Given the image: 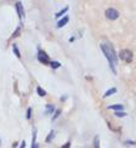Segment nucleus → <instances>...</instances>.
<instances>
[{
	"instance_id": "nucleus-1",
	"label": "nucleus",
	"mask_w": 136,
	"mask_h": 148,
	"mask_svg": "<svg viewBox=\"0 0 136 148\" xmlns=\"http://www.w3.org/2000/svg\"><path fill=\"white\" fill-rule=\"evenodd\" d=\"M100 50L103 51V54L108 60V64L111 69V71L114 73H116V64H118V55L115 52L114 46L110 42H101L100 44Z\"/></svg>"
},
{
	"instance_id": "nucleus-2",
	"label": "nucleus",
	"mask_w": 136,
	"mask_h": 148,
	"mask_svg": "<svg viewBox=\"0 0 136 148\" xmlns=\"http://www.w3.org/2000/svg\"><path fill=\"white\" fill-rule=\"evenodd\" d=\"M119 57H120V60L124 61V62L130 64L131 61H133V59H134V54H133V51L127 50V49H124V50L120 51V54H119Z\"/></svg>"
},
{
	"instance_id": "nucleus-3",
	"label": "nucleus",
	"mask_w": 136,
	"mask_h": 148,
	"mask_svg": "<svg viewBox=\"0 0 136 148\" xmlns=\"http://www.w3.org/2000/svg\"><path fill=\"white\" fill-rule=\"evenodd\" d=\"M119 11L116 9H114V8H110V9H108L105 11V16L108 20H111V21H114V20H116L119 18Z\"/></svg>"
},
{
	"instance_id": "nucleus-4",
	"label": "nucleus",
	"mask_w": 136,
	"mask_h": 148,
	"mask_svg": "<svg viewBox=\"0 0 136 148\" xmlns=\"http://www.w3.org/2000/svg\"><path fill=\"white\" fill-rule=\"evenodd\" d=\"M37 59H39L40 62H42L45 65H48L49 64V57H48V55L45 51H42V50L39 51V54H37Z\"/></svg>"
},
{
	"instance_id": "nucleus-5",
	"label": "nucleus",
	"mask_w": 136,
	"mask_h": 148,
	"mask_svg": "<svg viewBox=\"0 0 136 148\" xmlns=\"http://www.w3.org/2000/svg\"><path fill=\"white\" fill-rule=\"evenodd\" d=\"M16 10H18V15L20 19H22L25 16V13H24V6H22V3L21 1H16Z\"/></svg>"
},
{
	"instance_id": "nucleus-6",
	"label": "nucleus",
	"mask_w": 136,
	"mask_h": 148,
	"mask_svg": "<svg viewBox=\"0 0 136 148\" xmlns=\"http://www.w3.org/2000/svg\"><path fill=\"white\" fill-rule=\"evenodd\" d=\"M69 21V16H67V15H64L62 19H60L58 21H57V27L58 29H61V27H63V26H66L67 25V23Z\"/></svg>"
},
{
	"instance_id": "nucleus-7",
	"label": "nucleus",
	"mask_w": 136,
	"mask_h": 148,
	"mask_svg": "<svg viewBox=\"0 0 136 148\" xmlns=\"http://www.w3.org/2000/svg\"><path fill=\"white\" fill-rule=\"evenodd\" d=\"M108 108L109 110H113V111H116V112H122L125 107H124V105L118 103V105H110V106H108Z\"/></svg>"
},
{
	"instance_id": "nucleus-8",
	"label": "nucleus",
	"mask_w": 136,
	"mask_h": 148,
	"mask_svg": "<svg viewBox=\"0 0 136 148\" xmlns=\"http://www.w3.org/2000/svg\"><path fill=\"white\" fill-rule=\"evenodd\" d=\"M55 111H56V107L53 105H51V103L46 105V108H45V113H46V114H52Z\"/></svg>"
},
{
	"instance_id": "nucleus-9",
	"label": "nucleus",
	"mask_w": 136,
	"mask_h": 148,
	"mask_svg": "<svg viewBox=\"0 0 136 148\" xmlns=\"http://www.w3.org/2000/svg\"><path fill=\"white\" fill-rule=\"evenodd\" d=\"M55 136H56V132H55V131H51V132L47 134V137H46V142L51 143L53 141V138H55Z\"/></svg>"
},
{
	"instance_id": "nucleus-10",
	"label": "nucleus",
	"mask_w": 136,
	"mask_h": 148,
	"mask_svg": "<svg viewBox=\"0 0 136 148\" xmlns=\"http://www.w3.org/2000/svg\"><path fill=\"white\" fill-rule=\"evenodd\" d=\"M116 91H118V90L115 88V87H111V88H109L108 91H106V92L104 93V97H109V96H111V95L116 93Z\"/></svg>"
},
{
	"instance_id": "nucleus-11",
	"label": "nucleus",
	"mask_w": 136,
	"mask_h": 148,
	"mask_svg": "<svg viewBox=\"0 0 136 148\" xmlns=\"http://www.w3.org/2000/svg\"><path fill=\"white\" fill-rule=\"evenodd\" d=\"M67 11H68V6H66V8H63V9L60 11V13H57V14H56V18H57V19H60L61 16H63L66 13H67Z\"/></svg>"
},
{
	"instance_id": "nucleus-12",
	"label": "nucleus",
	"mask_w": 136,
	"mask_h": 148,
	"mask_svg": "<svg viewBox=\"0 0 136 148\" xmlns=\"http://www.w3.org/2000/svg\"><path fill=\"white\" fill-rule=\"evenodd\" d=\"M49 65H51V67L53 70H57L58 67H61V62H58V61H51L49 62Z\"/></svg>"
},
{
	"instance_id": "nucleus-13",
	"label": "nucleus",
	"mask_w": 136,
	"mask_h": 148,
	"mask_svg": "<svg viewBox=\"0 0 136 148\" xmlns=\"http://www.w3.org/2000/svg\"><path fill=\"white\" fill-rule=\"evenodd\" d=\"M36 91H37V93H39V96H41V97H45V96H46V91H45L42 87H40V86L37 87Z\"/></svg>"
},
{
	"instance_id": "nucleus-14",
	"label": "nucleus",
	"mask_w": 136,
	"mask_h": 148,
	"mask_svg": "<svg viewBox=\"0 0 136 148\" xmlns=\"http://www.w3.org/2000/svg\"><path fill=\"white\" fill-rule=\"evenodd\" d=\"M61 112H62V111H61V110H56V111H55V113H53L52 121H56V120H57V118H58V117H60V114H61Z\"/></svg>"
},
{
	"instance_id": "nucleus-15",
	"label": "nucleus",
	"mask_w": 136,
	"mask_h": 148,
	"mask_svg": "<svg viewBox=\"0 0 136 148\" xmlns=\"http://www.w3.org/2000/svg\"><path fill=\"white\" fill-rule=\"evenodd\" d=\"M12 50H14V52H15L16 57H20V56H21V55H20V52H19V49H18V46H16V45H12Z\"/></svg>"
},
{
	"instance_id": "nucleus-16",
	"label": "nucleus",
	"mask_w": 136,
	"mask_h": 148,
	"mask_svg": "<svg viewBox=\"0 0 136 148\" xmlns=\"http://www.w3.org/2000/svg\"><path fill=\"white\" fill-rule=\"evenodd\" d=\"M19 34H20V27H18L15 30V32H14V35H11V39H15L16 36H19Z\"/></svg>"
},
{
	"instance_id": "nucleus-17",
	"label": "nucleus",
	"mask_w": 136,
	"mask_h": 148,
	"mask_svg": "<svg viewBox=\"0 0 136 148\" xmlns=\"http://www.w3.org/2000/svg\"><path fill=\"white\" fill-rule=\"evenodd\" d=\"M94 148H99V137L98 136L94 138Z\"/></svg>"
},
{
	"instance_id": "nucleus-18",
	"label": "nucleus",
	"mask_w": 136,
	"mask_h": 148,
	"mask_svg": "<svg viewBox=\"0 0 136 148\" xmlns=\"http://www.w3.org/2000/svg\"><path fill=\"white\" fill-rule=\"evenodd\" d=\"M115 116H116V117H125L126 113L124 112V111H122V112H115Z\"/></svg>"
},
{
	"instance_id": "nucleus-19",
	"label": "nucleus",
	"mask_w": 136,
	"mask_h": 148,
	"mask_svg": "<svg viewBox=\"0 0 136 148\" xmlns=\"http://www.w3.org/2000/svg\"><path fill=\"white\" fill-rule=\"evenodd\" d=\"M31 112H32V108H31V107H28V108H27V113H26V118H27V120H30Z\"/></svg>"
},
{
	"instance_id": "nucleus-20",
	"label": "nucleus",
	"mask_w": 136,
	"mask_h": 148,
	"mask_svg": "<svg viewBox=\"0 0 136 148\" xmlns=\"http://www.w3.org/2000/svg\"><path fill=\"white\" fill-rule=\"evenodd\" d=\"M61 148H71V142H67V143H64V145L62 146Z\"/></svg>"
},
{
	"instance_id": "nucleus-21",
	"label": "nucleus",
	"mask_w": 136,
	"mask_h": 148,
	"mask_svg": "<svg viewBox=\"0 0 136 148\" xmlns=\"http://www.w3.org/2000/svg\"><path fill=\"white\" fill-rule=\"evenodd\" d=\"M25 146H26V142L21 141V146H20V148H25Z\"/></svg>"
},
{
	"instance_id": "nucleus-22",
	"label": "nucleus",
	"mask_w": 136,
	"mask_h": 148,
	"mask_svg": "<svg viewBox=\"0 0 136 148\" xmlns=\"http://www.w3.org/2000/svg\"><path fill=\"white\" fill-rule=\"evenodd\" d=\"M31 148H40V146H39V145H37V143H36V145H34V146H32Z\"/></svg>"
},
{
	"instance_id": "nucleus-23",
	"label": "nucleus",
	"mask_w": 136,
	"mask_h": 148,
	"mask_svg": "<svg viewBox=\"0 0 136 148\" xmlns=\"http://www.w3.org/2000/svg\"><path fill=\"white\" fill-rule=\"evenodd\" d=\"M0 146H1V138H0Z\"/></svg>"
}]
</instances>
